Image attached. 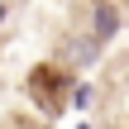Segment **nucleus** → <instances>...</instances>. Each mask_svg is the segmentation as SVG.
Masks as SVG:
<instances>
[{
	"instance_id": "f257e3e1",
	"label": "nucleus",
	"mask_w": 129,
	"mask_h": 129,
	"mask_svg": "<svg viewBox=\"0 0 129 129\" xmlns=\"http://www.w3.org/2000/svg\"><path fill=\"white\" fill-rule=\"evenodd\" d=\"M67 86V77L62 72H53V67H38L34 72V81H29V91H38V101H43V115H57V91Z\"/></svg>"
},
{
	"instance_id": "f03ea898",
	"label": "nucleus",
	"mask_w": 129,
	"mask_h": 129,
	"mask_svg": "<svg viewBox=\"0 0 129 129\" xmlns=\"http://www.w3.org/2000/svg\"><path fill=\"white\" fill-rule=\"evenodd\" d=\"M115 24H120V14H115L110 5H96V38H110Z\"/></svg>"
},
{
	"instance_id": "7ed1b4c3",
	"label": "nucleus",
	"mask_w": 129,
	"mask_h": 129,
	"mask_svg": "<svg viewBox=\"0 0 129 129\" xmlns=\"http://www.w3.org/2000/svg\"><path fill=\"white\" fill-rule=\"evenodd\" d=\"M77 129H86V124H77Z\"/></svg>"
}]
</instances>
